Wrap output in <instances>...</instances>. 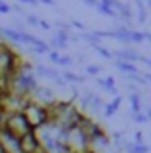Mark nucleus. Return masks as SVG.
<instances>
[{
  "label": "nucleus",
  "mask_w": 151,
  "mask_h": 153,
  "mask_svg": "<svg viewBox=\"0 0 151 153\" xmlns=\"http://www.w3.org/2000/svg\"><path fill=\"white\" fill-rule=\"evenodd\" d=\"M2 128H6L8 132H12L13 136H17L19 140H21L23 136H27V134L35 132V128L29 124L27 117H25L21 111L6 113V117H4V123H2Z\"/></svg>",
  "instance_id": "1"
},
{
  "label": "nucleus",
  "mask_w": 151,
  "mask_h": 153,
  "mask_svg": "<svg viewBox=\"0 0 151 153\" xmlns=\"http://www.w3.org/2000/svg\"><path fill=\"white\" fill-rule=\"evenodd\" d=\"M21 113L27 117V121H29V124L35 128V130L40 128V126H44V124L50 121V109L44 107V105H40V103H36V102H33L31 98L27 100L25 105H23Z\"/></svg>",
  "instance_id": "2"
},
{
  "label": "nucleus",
  "mask_w": 151,
  "mask_h": 153,
  "mask_svg": "<svg viewBox=\"0 0 151 153\" xmlns=\"http://www.w3.org/2000/svg\"><path fill=\"white\" fill-rule=\"evenodd\" d=\"M0 147H2L4 153H23L21 151V140L2 126H0Z\"/></svg>",
  "instance_id": "3"
},
{
  "label": "nucleus",
  "mask_w": 151,
  "mask_h": 153,
  "mask_svg": "<svg viewBox=\"0 0 151 153\" xmlns=\"http://www.w3.org/2000/svg\"><path fill=\"white\" fill-rule=\"evenodd\" d=\"M42 149L40 143H38V138H36L35 132L27 134V136L21 138V151L23 153H38Z\"/></svg>",
  "instance_id": "4"
},
{
  "label": "nucleus",
  "mask_w": 151,
  "mask_h": 153,
  "mask_svg": "<svg viewBox=\"0 0 151 153\" xmlns=\"http://www.w3.org/2000/svg\"><path fill=\"white\" fill-rule=\"evenodd\" d=\"M48 56H50V59L54 61V63H59V65H71L73 63V59L67 56H61L59 52H48Z\"/></svg>",
  "instance_id": "5"
},
{
  "label": "nucleus",
  "mask_w": 151,
  "mask_h": 153,
  "mask_svg": "<svg viewBox=\"0 0 151 153\" xmlns=\"http://www.w3.org/2000/svg\"><path fill=\"white\" fill-rule=\"evenodd\" d=\"M119 107H121V98H115L111 103L105 105V111H103V115H105V117H113V115L117 113V109H119Z\"/></svg>",
  "instance_id": "6"
},
{
  "label": "nucleus",
  "mask_w": 151,
  "mask_h": 153,
  "mask_svg": "<svg viewBox=\"0 0 151 153\" xmlns=\"http://www.w3.org/2000/svg\"><path fill=\"white\" fill-rule=\"evenodd\" d=\"M117 67H119L121 71H124V73H130V75H136V73H138L136 65L130 63V61H122V59H119V61H117Z\"/></svg>",
  "instance_id": "7"
},
{
  "label": "nucleus",
  "mask_w": 151,
  "mask_h": 153,
  "mask_svg": "<svg viewBox=\"0 0 151 153\" xmlns=\"http://www.w3.org/2000/svg\"><path fill=\"white\" fill-rule=\"evenodd\" d=\"M52 46H56V48H65V46H67V35H65L63 31L58 33V36L52 40Z\"/></svg>",
  "instance_id": "8"
},
{
  "label": "nucleus",
  "mask_w": 151,
  "mask_h": 153,
  "mask_svg": "<svg viewBox=\"0 0 151 153\" xmlns=\"http://www.w3.org/2000/svg\"><path fill=\"white\" fill-rule=\"evenodd\" d=\"M130 103H132V115H136V113H141V103H140V96L136 94V92H132L130 94Z\"/></svg>",
  "instance_id": "9"
},
{
  "label": "nucleus",
  "mask_w": 151,
  "mask_h": 153,
  "mask_svg": "<svg viewBox=\"0 0 151 153\" xmlns=\"http://www.w3.org/2000/svg\"><path fill=\"white\" fill-rule=\"evenodd\" d=\"M98 84L103 86V88H107V90H115V82H113L111 76H107V79H103V80H98Z\"/></svg>",
  "instance_id": "10"
},
{
  "label": "nucleus",
  "mask_w": 151,
  "mask_h": 153,
  "mask_svg": "<svg viewBox=\"0 0 151 153\" xmlns=\"http://www.w3.org/2000/svg\"><path fill=\"white\" fill-rule=\"evenodd\" d=\"M145 38H144V35L141 33H138V31H130V42H144Z\"/></svg>",
  "instance_id": "11"
},
{
  "label": "nucleus",
  "mask_w": 151,
  "mask_h": 153,
  "mask_svg": "<svg viewBox=\"0 0 151 153\" xmlns=\"http://www.w3.org/2000/svg\"><path fill=\"white\" fill-rule=\"evenodd\" d=\"M65 79L71 80V82H82V79L78 75H73V73H65Z\"/></svg>",
  "instance_id": "12"
},
{
  "label": "nucleus",
  "mask_w": 151,
  "mask_h": 153,
  "mask_svg": "<svg viewBox=\"0 0 151 153\" xmlns=\"http://www.w3.org/2000/svg\"><path fill=\"white\" fill-rule=\"evenodd\" d=\"M8 12H12V6H8V4H4L0 0V13H8Z\"/></svg>",
  "instance_id": "13"
},
{
  "label": "nucleus",
  "mask_w": 151,
  "mask_h": 153,
  "mask_svg": "<svg viewBox=\"0 0 151 153\" xmlns=\"http://www.w3.org/2000/svg\"><path fill=\"white\" fill-rule=\"evenodd\" d=\"M134 121H136V123H145V121H147V117H145L144 113H136V115H134Z\"/></svg>",
  "instance_id": "14"
},
{
  "label": "nucleus",
  "mask_w": 151,
  "mask_h": 153,
  "mask_svg": "<svg viewBox=\"0 0 151 153\" xmlns=\"http://www.w3.org/2000/svg\"><path fill=\"white\" fill-rule=\"evenodd\" d=\"M27 23H31V25H40V21L35 16H27Z\"/></svg>",
  "instance_id": "15"
},
{
  "label": "nucleus",
  "mask_w": 151,
  "mask_h": 153,
  "mask_svg": "<svg viewBox=\"0 0 151 153\" xmlns=\"http://www.w3.org/2000/svg\"><path fill=\"white\" fill-rule=\"evenodd\" d=\"M96 50H98V54H101V56H105V57H109V52L107 50H103L101 46H96Z\"/></svg>",
  "instance_id": "16"
},
{
  "label": "nucleus",
  "mask_w": 151,
  "mask_h": 153,
  "mask_svg": "<svg viewBox=\"0 0 151 153\" xmlns=\"http://www.w3.org/2000/svg\"><path fill=\"white\" fill-rule=\"evenodd\" d=\"M98 71H100V67H94V65H92V67H88V73H90V75H96Z\"/></svg>",
  "instance_id": "17"
},
{
  "label": "nucleus",
  "mask_w": 151,
  "mask_h": 153,
  "mask_svg": "<svg viewBox=\"0 0 151 153\" xmlns=\"http://www.w3.org/2000/svg\"><path fill=\"white\" fill-rule=\"evenodd\" d=\"M84 2H86L88 6H96L98 8V2H96V0H84Z\"/></svg>",
  "instance_id": "18"
},
{
  "label": "nucleus",
  "mask_w": 151,
  "mask_h": 153,
  "mask_svg": "<svg viewBox=\"0 0 151 153\" xmlns=\"http://www.w3.org/2000/svg\"><path fill=\"white\" fill-rule=\"evenodd\" d=\"M145 117H147V121H151V109H147V113H145Z\"/></svg>",
  "instance_id": "19"
},
{
  "label": "nucleus",
  "mask_w": 151,
  "mask_h": 153,
  "mask_svg": "<svg viewBox=\"0 0 151 153\" xmlns=\"http://www.w3.org/2000/svg\"><path fill=\"white\" fill-rule=\"evenodd\" d=\"M40 2H44V4H54V0H40Z\"/></svg>",
  "instance_id": "20"
},
{
  "label": "nucleus",
  "mask_w": 151,
  "mask_h": 153,
  "mask_svg": "<svg viewBox=\"0 0 151 153\" xmlns=\"http://www.w3.org/2000/svg\"><path fill=\"white\" fill-rule=\"evenodd\" d=\"M21 2H27V4H36L35 0H21Z\"/></svg>",
  "instance_id": "21"
},
{
  "label": "nucleus",
  "mask_w": 151,
  "mask_h": 153,
  "mask_svg": "<svg viewBox=\"0 0 151 153\" xmlns=\"http://www.w3.org/2000/svg\"><path fill=\"white\" fill-rule=\"evenodd\" d=\"M147 79H149V80H151V75H149V76H147Z\"/></svg>",
  "instance_id": "22"
},
{
  "label": "nucleus",
  "mask_w": 151,
  "mask_h": 153,
  "mask_svg": "<svg viewBox=\"0 0 151 153\" xmlns=\"http://www.w3.org/2000/svg\"><path fill=\"white\" fill-rule=\"evenodd\" d=\"M147 63H149V67H151V61H147Z\"/></svg>",
  "instance_id": "23"
},
{
  "label": "nucleus",
  "mask_w": 151,
  "mask_h": 153,
  "mask_svg": "<svg viewBox=\"0 0 151 153\" xmlns=\"http://www.w3.org/2000/svg\"><path fill=\"white\" fill-rule=\"evenodd\" d=\"M149 6H151V0H149Z\"/></svg>",
  "instance_id": "24"
}]
</instances>
